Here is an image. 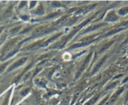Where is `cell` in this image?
Here are the masks:
<instances>
[{
	"label": "cell",
	"mask_w": 128,
	"mask_h": 105,
	"mask_svg": "<svg viewBox=\"0 0 128 105\" xmlns=\"http://www.w3.org/2000/svg\"><path fill=\"white\" fill-rule=\"evenodd\" d=\"M30 91V88H26V89H24V90H22V92H21V95L22 96V97H24V96H26V95L28 94Z\"/></svg>",
	"instance_id": "obj_20"
},
{
	"label": "cell",
	"mask_w": 128,
	"mask_h": 105,
	"mask_svg": "<svg viewBox=\"0 0 128 105\" xmlns=\"http://www.w3.org/2000/svg\"><path fill=\"white\" fill-rule=\"evenodd\" d=\"M82 100H81V101H80V102H78V103H76V105H82Z\"/></svg>",
	"instance_id": "obj_30"
},
{
	"label": "cell",
	"mask_w": 128,
	"mask_h": 105,
	"mask_svg": "<svg viewBox=\"0 0 128 105\" xmlns=\"http://www.w3.org/2000/svg\"><path fill=\"white\" fill-rule=\"evenodd\" d=\"M69 101H70V98L68 97L64 98L62 102V105H68L69 103Z\"/></svg>",
	"instance_id": "obj_22"
},
{
	"label": "cell",
	"mask_w": 128,
	"mask_h": 105,
	"mask_svg": "<svg viewBox=\"0 0 128 105\" xmlns=\"http://www.w3.org/2000/svg\"><path fill=\"white\" fill-rule=\"evenodd\" d=\"M117 83H118L117 82H114V83H112V84H111L110 85H109L106 90H111V89H112V88H114V87L116 86V85H117Z\"/></svg>",
	"instance_id": "obj_21"
},
{
	"label": "cell",
	"mask_w": 128,
	"mask_h": 105,
	"mask_svg": "<svg viewBox=\"0 0 128 105\" xmlns=\"http://www.w3.org/2000/svg\"><path fill=\"white\" fill-rule=\"evenodd\" d=\"M60 14V12H55V13L51 14H50L49 16H47L46 19H51V18H53V17H57L58 16H59Z\"/></svg>",
	"instance_id": "obj_19"
},
{
	"label": "cell",
	"mask_w": 128,
	"mask_h": 105,
	"mask_svg": "<svg viewBox=\"0 0 128 105\" xmlns=\"http://www.w3.org/2000/svg\"><path fill=\"white\" fill-rule=\"evenodd\" d=\"M34 13L36 14H38V15L43 14L44 13V10L43 7H42L41 5L39 6L38 7V8L36 9V11H35Z\"/></svg>",
	"instance_id": "obj_16"
},
{
	"label": "cell",
	"mask_w": 128,
	"mask_h": 105,
	"mask_svg": "<svg viewBox=\"0 0 128 105\" xmlns=\"http://www.w3.org/2000/svg\"><path fill=\"white\" fill-rule=\"evenodd\" d=\"M104 14H105L104 11H100V12H97L94 16H92V17L90 19H91V21H92V22H94V21H99V20L101 19Z\"/></svg>",
	"instance_id": "obj_6"
},
{
	"label": "cell",
	"mask_w": 128,
	"mask_h": 105,
	"mask_svg": "<svg viewBox=\"0 0 128 105\" xmlns=\"http://www.w3.org/2000/svg\"><path fill=\"white\" fill-rule=\"evenodd\" d=\"M128 80V77H127V78H126L125 80H123V83H126V82H127Z\"/></svg>",
	"instance_id": "obj_31"
},
{
	"label": "cell",
	"mask_w": 128,
	"mask_h": 105,
	"mask_svg": "<svg viewBox=\"0 0 128 105\" xmlns=\"http://www.w3.org/2000/svg\"><path fill=\"white\" fill-rule=\"evenodd\" d=\"M92 52H91V53H90V54H89V55L87 57H86V58L85 59V60L84 61V62L82 63V64L81 65V67H80L77 73H76V78H78V77H80V75H81V74L82 73V72H83L84 70L86 68V67H87V65H88V63H90V60H91V55H92Z\"/></svg>",
	"instance_id": "obj_2"
},
{
	"label": "cell",
	"mask_w": 128,
	"mask_h": 105,
	"mask_svg": "<svg viewBox=\"0 0 128 105\" xmlns=\"http://www.w3.org/2000/svg\"><path fill=\"white\" fill-rule=\"evenodd\" d=\"M20 29H21V27H16V28H14V29H12L11 31V33L12 34H16V33H17L19 31V30Z\"/></svg>",
	"instance_id": "obj_23"
},
{
	"label": "cell",
	"mask_w": 128,
	"mask_h": 105,
	"mask_svg": "<svg viewBox=\"0 0 128 105\" xmlns=\"http://www.w3.org/2000/svg\"><path fill=\"white\" fill-rule=\"evenodd\" d=\"M62 33H60V34H58L55 35V36H52V37H51V38L50 39H48V41H46V42H44V43L43 44H42V46L41 47H45V46H48V45L49 44H50L51 42H53L54 41H55V40L57 38H58L59 37H60V36H61L62 35Z\"/></svg>",
	"instance_id": "obj_11"
},
{
	"label": "cell",
	"mask_w": 128,
	"mask_h": 105,
	"mask_svg": "<svg viewBox=\"0 0 128 105\" xmlns=\"http://www.w3.org/2000/svg\"><path fill=\"white\" fill-rule=\"evenodd\" d=\"M95 6H96V4H92V5H90V6H86V7H82V8H81V9L79 10V11H78V12H76V14L86 13V12H87L88 11H90V10L94 8Z\"/></svg>",
	"instance_id": "obj_10"
},
{
	"label": "cell",
	"mask_w": 128,
	"mask_h": 105,
	"mask_svg": "<svg viewBox=\"0 0 128 105\" xmlns=\"http://www.w3.org/2000/svg\"><path fill=\"white\" fill-rule=\"evenodd\" d=\"M36 4V1H31V4H30V8H32L33 7H34Z\"/></svg>",
	"instance_id": "obj_28"
},
{
	"label": "cell",
	"mask_w": 128,
	"mask_h": 105,
	"mask_svg": "<svg viewBox=\"0 0 128 105\" xmlns=\"http://www.w3.org/2000/svg\"><path fill=\"white\" fill-rule=\"evenodd\" d=\"M106 58H107V57H104V58H102V59H101V60L98 62V63H97V65L95 66L94 68L93 71H92V74H93V73H94L95 72H97V71L98 70L100 69L101 67H102V65L104 64V63L106 62Z\"/></svg>",
	"instance_id": "obj_8"
},
{
	"label": "cell",
	"mask_w": 128,
	"mask_h": 105,
	"mask_svg": "<svg viewBox=\"0 0 128 105\" xmlns=\"http://www.w3.org/2000/svg\"><path fill=\"white\" fill-rule=\"evenodd\" d=\"M113 43H114V41H110V42H108L107 44H105L104 46H102V48H101V49H100V53H102V52H104V51H106V50H107L108 49L110 48V46H111V45H112Z\"/></svg>",
	"instance_id": "obj_14"
},
{
	"label": "cell",
	"mask_w": 128,
	"mask_h": 105,
	"mask_svg": "<svg viewBox=\"0 0 128 105\" xmlns=\"http://www.w3.org/2000/svg\"><path fill=\"white\" fill-rule=\"evenodd\" d=\"M52 6H53L54 7H58L61 6V4L59 2H58V1H54V2H52Z\"/></svg>",
	"instance_id": "obj_24"
},
{
	"label": "cell",
	"mask_w": 128,
	"mask_h": 105,
	"mask_svg": "<svg viewBox=\"0 0 128 105\" xmlns=\"http://www.w3.org/2000/svg\"><path fill=\"white\" fill-rule=\"evenodd\" d=\"M81 90H82V87H81L80 88H79L78 89L76 90V92H75V93H74V95L73 99H72V103H71V104L72 105L74 104V102L77 100V99L78 98V97H80V93H81Z\"/></svg>",
	"instance_id": "obj_13"
},
{
	"label": "cell",
	"mask_w": 128,
	"mask_h": 105,
	"mask_svg": "<svg viewBox=\"0 0 128 105\" xmlns=\"http://www.w3.org/2000/svg\"><path fill=\"white\" fill-rule=\"evenodd\" d=\"M54 29L53 28H47V27H41L40 28H38L34 32H33V34H32V37H38L39 36H42V35L46 34L49 33V32H52V31H54Z\"/></svg>",
	"instance_id": "obj_1"
},
{
	"label": "cell",
	"mask_w": 128,
	"mask_h": 105,
	"mask_svg": "<svg viewBox=\"0 0 128 105\" xmlns=\"http://www.w3.org/2000/svg\"><path fill=\"white\" fill-rule=\"evenodd\" d=\"M2 30V27H1V28H0V33H1V32Z\"/></svg>",
	"instance_id": "obj_32"
},
{
	"label": "cell",
	"mask_w": 128,
	"mask_h": 105,
	"mask_svg": "<svg viewBox=\"0 0 128 105\" xmlns=\"http://www.w3.org/2000/svg\"><path fill=\"white\" fill-rule=\"evenodd\" d=\"M18 49H19V47H18V48L15 49L14 50H13V51H11V52H10V53H9V54L8 55L6 56V57H5L4 58V59H7V58H10V57H12V55H14L15 53H17V52H18Z\"/></svg>",
	"instance_id": "obj_18"
},
{
	"label": "cell",
	"mask_w": 128,
	"mask_h": 105,
	"mask_svg": "<svg viewBox=\"0 0 128 105\" xmlns=\"http://www.w3.org/2000/svg\"><path fill=\"white\" fill-rule=\"evenodd\" d=\"M124 29H125V27H123V26H119V27H116V28H114V29L111 30V31H109V32L106 34V36H111V35H112V34H116V33H117V32L122 31V30Z\"/></svg>",
	"instance_id": "obj_9"
},
{
	"label": "cell",
	"mask_w": 128,
	"mask_h": 105,
	"mask_svg": "<svg viewBox=\"0 0 128 105\" xmlns=\"http://www.w3.org/2000/svg\"><path fill=\"white\" fill-rule=\"evenodd\" d=\"M26 4V1H22V2H21V3H20V6H19V7H20V8H22V7H24V6Z\"/></svg>",
	"instance_id": "obj_26"
},
{
	"label": "cell",
	"mask_w": 128,
	"mask_h": 105,
	"mask_svg": "<svg viewBox=\"0 0 128 105\" xmlns=\"http://www.w3.org/2000/svg\"><path fill=\"white\" fill-rule=\"evenodd\" d=\"M7 65H8V63H4V65H2L0 66V73H1V72H2V71L4 70V69L5 67H6V66Z\"/></svg>",
	"instance_id": "obj_25"
},
{
	"label": "cell",
	"mask_w": 128,
	"mask_h": 105,
	"mask_svg": "<svg viewBox=\"0 0 128 105\" xmlns=\"http://www.w3.org/2000/svg\"><path fill=\"white\" fill-rule=\"evenodd\" d=\"M77 20H78V17H72V18L70 19L69 20H67V21L65 22L64 25L65 26H71V25H72V24L75 23Z\"/></svg>",
	"instance_id": "obj_15"
},
{
	"label": "cell",
	"mask_w": 128,
	"mask_h": 105,
	"mask_svg": "<svg viewBox=\"0 0 128 105\" xmlns=\"http://www.w3.org/2000/svg\"><path fill=\"white\" fill-rule=\"evenodd\" d=\"M104 25H105L104 23H100V24H98L94 25V26H91V27H88V29H86L84 31V32L82 34L86 33V32H91V31H95V30L100 28V27H101L102 26H104Z\"/></svg>",
	"instance_id": "obj_7"
},
{
	"label": "cell",
	"mask_w": 128,
	"mask_h": 105,
	"mask_svg": "<svg viewBox=\"0 0 128 105\" xmlns=\"http://www.w3.org/2000/svg\"><path fill=\"white\" fill-rule=\"evenodd\" d=\"M26 60H27V58H26V57H24V58H21V59L18 60L17 62H16L14 63H13V64L10 67V68L8 69V72L12 70L15 69V68L22 65L26 62Z\"/></svg>",
	"instance_id": "obj_4"
},
{
	"label": "cell",
	"mask_w": 128,
	"mask_h": 105,
	"mask_svg": "<svg viewBox=\"0 0 128 105\" xmlns=\"http://www.w3.org/2000/svg\"><path fill=\"white\" fill-rule=\"evenodd\" d=\"M119 19V17H118L117 15L116 14L114 11H111V12L108 14L107 17L105 19V21H108V22H114V21H117Z\"/></svg>",
	"instance_id": "obj_5"
},
{
	"label": "cell",
	"mask_w": 128,
	"mask_h": 105,
	"mask_svg": "<svg viewBox=\"0 0 128 105\" xmlns=\"http://www.w3.org/2000/svg\"><path fill=\"white\" fill-rule=\"evenodd\" d=\"M119 14L121 15V16H124V15H126V14L128 13V6H126V7H124L122 8H121V9L119 10L118 11Z\"/></svg>",
	"instance_id": "obj_17"
},
{
	"label": "cell",
	"mask_w": 128,
	"mask_h": 105,
	"mask_svg": "<svg viewBox=\"0 0 128 105\" xmlns=\"http://www.w3.org/2000/svg\"><path fill=\"white\" fill-rule=\"evenodd\" d=\"M35 83L40 87H42V88H45V87H46V80L42 78H37V79L35 80Z\"/></svg>",
	"instance_id": "obj_12"
},
{
	"label": "cell",
	"mask_w": 128,
	"mask_h": 105,
	"mask_svg": "<svg viewBox=\"0 0 128 105\" xmlns=\"http://www.w3.org/2000/svg\"><path fill=\"white\" fill-rule=\"evenodd\" d=\"M21 18L22 19V20H24V21H27V20L29 19V17L28 16H26V15H23V16H21Z\"/></svg>",
	"instance_id": "obj_27"
},
{
	"label": "cell",
	"mask_w": 128,
	"mask_h": 105,
	"mask_svg": "<svg viewBox=\"0 0 128 105\" xmlns=\"http://www.w3.org/2000/svg\"><path fill=\"white\" fill-rule=\"evenodd\" d=\"M92 105V103L91 102V100H90V101H88V102H86V103H85L84 105Z\"/></svg>",
	"instance_id": "obj_29"
},
{
	"label": "cell",
	"mask_w": 128,
	"mask_h": 105,
	"mask_svg": "<svg viewBox=\"0 0 128 105\" xmlns=\"http://www.w3.org/2000/svg\"><path fill=\"white\" fill-rule=\"evenodd\" d=\"M123 90H124V88H121V89L118 90L117 92H116V93H115L111 97V98H110L109 100H108V102H106V104H105L104 105H111L113 104V103L116 102V100L118 99V98L119 97V96H120V95L122 93Z\"/></svg>",
	"instance_id": "obj_3"
}]
</instances>
